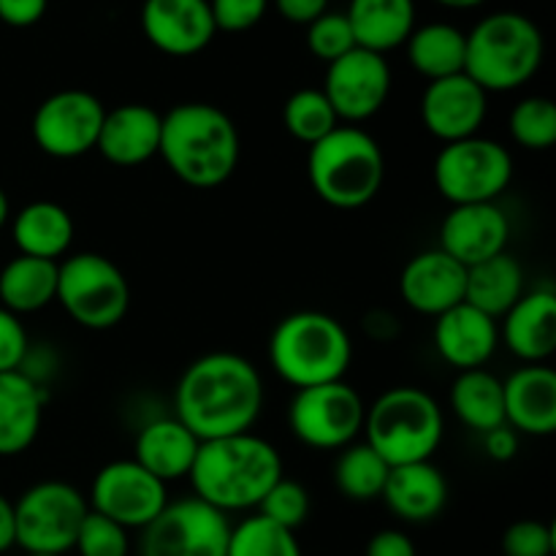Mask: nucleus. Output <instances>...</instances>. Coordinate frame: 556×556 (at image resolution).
I'll return each instance as SVG.
<instances>
[{"instance_id": "473e14b6", "label": "nucleus", "mask_w": 556, "mask_h": 556, "mask_svg": "<svg viewBox=\"0 0 556 556\" xmlns=\"http://www.w3.org/2000/svg\"><path fill=\"white\" fill-rule=\"evenodd\" d=\"M391 467L367 443H351L334 462V486L353 503H372L383 494Z\"/></svg>"}, {"instance_id": "393cba45", "label": "nucleus", "mask_w": 556, "mask_h": 556, "mask_svg": "<svg viewBox=\"0 0 556 556\" xmlns=\"http://www.w3.org/2000/svg\"><path fill=\"white\" fill-rule=\"evenodd\" d=\"M391 514L407 525L438 519L448 505V481L434 462L391 467L383 494Z\"/></svg>"}, {"instance_id": "c9c22d12", "label": "nucleus", "mask_w": 556, "mask_h": 556, "mask_svg": "<svg viewBox=\"0 0 556 556\" xmlns=\"http://www.w3.org/2000/svg\"><path fill=\"white\" fill-rule=\"evenodd\" d=\"M510 139L532 152L548 150L556 144V103L552 98H521L508 117Z\"/></svg>"}, {"instance_id": "f03ea898", "label": "nucleus", "mask_w": 556, "mask_h": 556, "mask_svg": "<svg viewBox=\"0 0 556 556\" xmlns=\"http://www.w3.org/2000/svg\"><path fill=\"white\" fill-rule=\"evenodd\" d=\"M242 155L237 123L215 103H177L163 114L157 157L195 190L220 188L233 177Z\"/></svg>"}, {"instance_id": "37998d69", "label": "nucleus", "mask_w": 556, "mask_h": 556, "mask_svg": "<svg viewBox=\"0 0 556 556\" xmlns=\"http://www.w3.org/2000/svg\"><path fill=\"white\" fill-rule=\"evenodd\" d=\"M49 0H0V22L9 27H33L47 14Z\"/></svg>"}, {"instance_id": "c85d7f7f", "label": "nucleus", "mask_w": 556, "mask_h": 556, "mask_svg": "<svg viewBox=\"0 0 556 556\" xmlns=\"http://www.w3.org/2000/svg\"><path fill=\"white\" fill-rule=\"evenodd\" d=\"M525 293V269L508 250L467 269L465 302L489 318H503Z\"/></svg>"}, {"instance_id": "9b49d317", "label": "nucleus", "mask_w": 556, "mask_h": 556, "mask_svg": "<svg viewBox=\"0 0 556 556\" xmlns=\"http://www.w3.org/2000/svg\"><path fill=\"white\" fill-rule=\"evenodd\" d=\"M362 394L345 380L299 389L288 405V429L302 445L315 451H342L356 443L364 429Z\"/></svg>"}, {"instance_id": "58836bf2", "label": "nucleus", "mask_w": 556, "mask_h": 556, "mask_svg": "<svg viewBox=\"0 0 556 556\" xmlns=\"http://www.w3.org/2000/svg\"><path fill=\"white\" fill-rule=\"evenodd\" d=\"M74 552H79V556H128L130 535L125 527L117 525V521L90 510L87 519L81 521Z\"/></svg>"}, {"instance_id": "5701e85b", "label": "nucleus", "mask_w": 556, "mask_h": 556, "mask_svg": "<svg viewBox=\"0 0 556 556\" xmlns=\"http://www.w3.org/2000/svg\"><path fill=\"white\" fill-rule=\"evenodd\" d=\"M500 324V345L525 364H546L556 353V293L538 288L525 293Z\"/></svg>"}, {"instance_id": "49530a36", "label": "nucleus", "mask_w": 556, "mask_h": 556, "mask_svg": "<svg viewBox=\"0 0 556 556\" xmlns=\"http://www.w3.org/2000/svg\"><path fill=\"white\" fill-rule=\"evenodd\" d=\"M275 5L282 20L293 25H309L329 11V0H275Z\"/></svg>"}, {"instance_id": "c756f323", "label": "nucleus", "mask_w": 556, "mask_h": 556, "mask_svg": "<svg viewBox=\"0 0 556 556\" xmlns=\"http://www.w3.org/2000/svg\"><path fill=\"white\" fill-rule=\"evenodd\" d=\"M60 261L16 255L0 269V307L14 315L41 313L58 296Z\"/></svg>"}, {"instance_id": "4c0bfd02", "label": "nucleus", "mask_w": 556, "mask_h": 556, "mask_svg": "<svg viewBox=\"0 0 556 556\" xmlns=\"http://www.w3.org/2000/svg\"><path fill=\"white\" fill-rule=\"evenodd\" d=\"M307 49L313 58L324 60L326 65L340 60L351 49H356V38H353L351 22L345 14L337 11H326L318 20L307 25Z\"/></svg>"}, {"instance_id": "a18cd8bd", "label": "nucleus", "mask_w": 556, "mask_h": 556, "mask_svg": "<svg viewBox=\"0 0 556 556\" xmlns=\"http://www.w3.org/2000/svg\"><path fill=\"white\" fill-rule=\"evenodd\" d=\"M483 451H486L489 459L494 462L516 459V454H519V434H516L508 424H503V427L483 434Z\"/></svg>"}, {"instance_id": "f257e3e1", "label": "nucleus", "mask_w": 556, "mask_h": 556, "mask_svg": "<svg viewBox=\"0 0 556 556\" xmlns=\"http://www.w3.org/2000/svg\"><path fill=\"white\" fill-rule=\"evenodd\" d=\"M261 410V372L248 358L231 351H215L195 358L174 389V418H179L201 443L253 432Z\"/></svg>"}, {"instance_id": "aec40b11", "label": "nucleus", "mask_w": 556, "mask_h": 556, "mask_svg": "<svg viewBox=\"0 0 556 556\" xmlns=\"http://www.w3.org/2000/svg\"><path fill=\"white\" fill-rule=\"evenodd\" d=\"M434 351L448 367L467 372L492 362L500 348V324L467 302L434 318Z\"/></svg>"}, {"instance_id": "a19ab883", "label": "nucleus", "mask_w": 556, "mask_h": 556, "mask_svg": "<svg viewBox=\"0 0 556 556\" xmlns=\"http://www.w3.org/2000/svg\"><path fill=\"white\" fill-rule=\"evenodd\" d=\"M269 0H210L212 20L223 33L253 30L264 20Z\"/></svg>"}, {"instance_id": "3c124183", "label": "nucleus", "mask_w": 556, "mask_h": 556, "mask_svg": "<svg viewBox=\"0 0 556 556\" xmlns=\"http://www.w3.org/2000/svg\"><path fill=\"white\" fill-rule=\"evenodd\" d=\"M25 556H58V554H25Z\"/></svg>"}, {"instance_id": "ddd939ff", "label": "nucleus", "mask_w": 556, "mask_h": 556, "mask_svg": "<svg viewBox=\"0 0 556 556\" xmlns=\"http://www.w3.org/2000/svg\"><path fill=\"white\" fill-rule=\"evenodd\" d=\"M106 106L87 90H58L33 114V141L58 161H74L96 150Z\"/></svg>"}, {"instance_id": "09e8293b", "label": "nucleus", "mask_w": 556, "mask_h": 556, "mask_svg": "<svg viewBox=\"0 0 556 556\" xmlns=\"http://www.w3.org/2000/svg\"><path fill=\"white\" fill-rule=\"evenodd\" d=\"M434 3L445 5V9L462 11V9H476V5H483L486 0H434Z\"/></svg>"}, {"instance_id": "f3484780", "label": "nucleus", "mask_w": 556, "mask_h": 556, "mask_svg": "<svg viewBox=\"0 0 556 556\" xmlns=\"http://www.w3.org/2000/svg\"><path fill=\"white\" fill-rule=\"evenodd\" d=\"M141 30L168 58H193L217 36L210 0H144Z\"/></svg>"}, {"instance_id": "f704fd0d", "label": "nucleus", "mask_w": 556, "mask_h": 556, "mask_svg": "<svg viewBox=\"0 0 556 556\" xmlns=\"http://www.w3.org/2000/svg\"><path fill=\"white\" fill-rule=\"evenodd\" d=\"M226 556H304L296 532L275 525L266 516L253 514L231 525Z\"/></svg>"}, {"instance_id": "bb28decb", "label": "nucleus", "mask_w": 556, "mask_h": 556, "mask_svg": "<svg viewBox=\"0 0 556 556\" xmlns=\"http://www.w3.org/2000/svg\"><path fill=\"white\" fill-rule=\"evenodd\" d=\"M74 217L58 201H30L11 217V239L20 255L63 261L74 244Z\"/></svg>"}, {"instance_id": "0eeeda50", "label": "nucleus", "mask_w": 556, "mask_h": 556, "mask_svg": "<svg viewBox=\"0 0 556 556\" xmlns=\"http://www.w3.org/2000/svg\"><path fill=\"white\" fill-rule=\"evenodd\" d=\"M364 443L389 467L432 462L445 434L440 402L418 386L383 391L364 416Z\"/></svg>"}, {"instance_id": "f8f14e48", "label": "nucleus", "mask_w": 556, "mask_h": 556, "mask_svg": "<svg viewBox=\"0 0 556 556\" xmlns=\"http://www.w3.org/2000/svg\"><path fill=\"white\" fill-rule=\"evenodd\" d=\"M231 521L199 497L168 500L141 530V556H226Z\"/></svg>"}, {"instance_id": "2f4dec72", "label": "nucleus", "mask_w": 556, "mask_h": 556, "mask_svg": "<svg viewBox=\"0 0 556 556\" xmlns=\"http://www.w3.org/2000/svg\"><path fill=\"white\" fill-rule=\"evenodd\" d=\"M451 410L478 434H486L505 424V396L503 380L489 372L486 367L467 369L456 375L451 386Z\"/></svg>"}, {"instance_id": "20e7f679", "label": "nucleus", "mask_w": 556, "mask_h": 556, "mask_svg": "<svg viewBox=\"0 0 556 556\" xmlns=\"http://www.w3.org/2000/svg\"><path fill=\"white\" fill-rule=\"evenodd\" d=\"M353 362V340L334 315L299 309L286 315L269 337V364L293 389L345 380Z\"/></svg>"}, {"instance_id": "c03bdc74", "label": "nucleus", "mask_w": 556, "mask_h": 556, "mask_svg": "<svg viewBox=\"0 0 556 556\" xmlns=\"http://www.w3.org/2000/svg\"><path fill=\"white\" fill-rule=\"evenodd\" d=\"M364 556H418L416 543L402 530H380L369 538Z\"/></svg>"}, {"instance_id": "a878e982", "label": "nucleus", "mask_w": 556, "mask_h": 556, "mask_svg": "<svg viewBox=\"0 0 556 556\" xmlns=\"http://www.w3.org/2000/svg\"><path fill=\"white\" fill-rule=\"evenodd\" d=\"M199 448L201 440L179 418H155L136 434L134 459L168 486L190 476Z\"/></svg>"}, {"instance_id": "b1692460", "label": "nucleus", "mask_w": 556, "mask_h": 556, "mask_svg": "<svg viewBox=\"0 0 556 556\" xmlns=\"http://www.w3.org/2000/svg\"><path fill=\"white\" fill-rule=\"evenodd\" d=\"M47 391L25 369L0 372V456H20L41 432Z\"/></svg>"}, {"instance_id": "6ab92c4d", "label": "nucleus", "mask_w": 556, "mask_h": 556, "mask_svg": "<svg viewBox=\"0 0 556 556\" xmlns=\"http://www.w3.org/2000/svg\"><path fill=\"white\" fill-rule=\"evenodd\" d=\"M465 291L467 266H462L440 248L413 255L400 275L402 299L418 315L438 318L448 313L456 304L465 302Z\"/></svg>"}, {"instance_id": "de8ad7c7", "label": "nucleus", "mask_w": 556, "mask_h": 556, "mask_svg": "<svg viewBox=\"0 0 556 556\" xmlns=\"http://www.w3.org/2000/svg\"><path fill=\"white\" fill-rule=\"evenodd\" d=\"M16 546V527H14V503L5 494H0V554L11 552Z\"/></svg>"}, {"instance_id": "2eb2a0df", "label": "nucleus", "mask_w": 556, "mask_h": 556, "mask_svg": "<svg viewBox=\"0 0 556 556\" xmlns=\"http://www.w3.org/2000/svg\"><path fill=\"white\" fill-rule=\"evenodd\" d=\"M320 90L329 98L342 125H362L372 119L389 101L391 65L386 54L356 47L329 63Z\"/></svg>"}, {"instance_id": "ea45409f", "label": "nucleus", "mask_w": 556, "mask_h": 556, "mask_svg": "<svg viewBox=\"0 0 556 556\" xmlns=\"http://www.w3.org/2000/svg\"><path fill=\"white\" fill-rule=\"evenodd\" d=\"M556 535L554 527L546 521L525 519L516 521L503 535L505 556H554Z\"/></svg>"}, {"instance_id": "9d476101", "label": "nucleus", "mask_w": 556, "mask_h": 556, "mask_svg": "<svg viewBox=\"0 0 556 556\" xmlns=\"http://www.w3.org/2000/svg\"><path fill=\"white\" fill-rule=\"evenodd\" d=\"M90 514L87 497L65 481H41L14 503L16 546L25 554L74 552L81 521Z\"/></svg>"}, {"instance_id": "dca6fc26", "label": "nucleus", "mask_w": 556, "mask_h": 556, "mask_svg": "<svg viewBox=\"0 0 556 556\" xmlns=\"http://www.w3.org/2000/svg\"><path fill=\"white\" fill-rule=\"evenodd\" d=\"M489 112V92L467 74L429 81L421 96V123L443 144L481 134Z\"/></svg>"}, {"instance_id": "7c9ffc66", "label": "nucleus", "mask_w": 556, "mask_h": 556, "mask_svg": "<svg viewBox=\"0 0 556 556\" xmlns=\"http://www.w3.org/2000/svg\"><path fill=\"white\" fill-rule=\"evenodd\" d=\"M407 60L413 71L427 81L445 79V76L465 74L467 33H462L448 22H429L416 27L405 41Z\"/></svg>"}, {"instance_id": "412c9836", "label": "nucleus", "mask_w": 556, "mask_h": 556, "mask_svg": "<svg viewBox=\"0 0 556 556\" xmlns=\"http://www.w3.org/2000/svg\"><path fill=\"white\" fill-rule=\"evenodd\" d=\"M163 114L147 103H123L117 109H106L96 150L112 166L134 168L157 157L161 150Z\"/></svg>"}, {"instance_id": "6e6552de", "label": "nucleus", "mask_w": 556, "mask_h": 556, "mask_svg": "<svg viewBox=\"0 0 556 556\" xmlns=\"http://www.w3.org/2000/svg\"><path fill=\"white\" fill-rule=\"evenodd\" d=\"M54 302L81 329H114L130 309L128 277L106 255L74 253L58 264Z\"/></svg>"}, {"instance_id": "79ce46f5", "label": "nucleus", "mask_w": 556, "mask_h": 556, "mask_svg": "<svg viewBox=\"0 0 556 556\" xmlns=\"http://www.w3.org/2000/svg\"><path fill=\"white\" fill-rule=\"evenodd\" d=\"M27 351H30V340H27L20 315L0 307V372L25 369Z\"/></svg>"}, {"instance_id": "39448f33", "label": "nucleus", "mask_w": 556, "mask_h": 556, "mask_svg": "<svg viewBox=\"0 0 556 556\" xmlns=\"http://www.w3.org/2000/svg\"><path fill=\"white\" fill-rule=\"evenodd\" d=\"M307 179L313 193L334 210L367 206L386 182V155L362 125H340L309 147Z\"/></svg>"}, {"instance_id": "4be33fe9", "label": "nucleus", "mask_w": 556, "mask_h": 556, "mask_svg": "<svg viewBox=\"0 0 556 556\" xmlns=\"http://www.w3.org/2000/svg\"><path fill=\"white\" fill-rule=\"evenodd\" d=\"M505 424L516 434L552 438L556 432V372L548 364H525L503 380Z\"/></svg>"}, {"instance_id": "7ed1b4c3", "label": "nucleus", "mask_w": 556, "mask_h": 556, "mask_svg": "<svg viewBox=\"0 0 556 556\" xmlns=\"http://www.w3.org/2000/svg\"><path fill=\"white\" fill-rule=\"evenodd\" d=\"M193 497L220 514L258 508L282 478V456L266 438L253 432L204 440L190 470Z\"/></svg>"}, {"instance_id": "8fccbe9b", "label": "nucleus", "mask_w": 556, "mask_h": 556, "mask_svg": "<svg viewBox=\"0 0 556 556\" xmlns=\"http://www.w3.org/2000/svg\"><path fill=\"white\" fill-rule=\"evenodd\" d=\"M11 220V204H9V195H5V190L0 188V228L5 226V223Z\"/></svg>"}, {"instance_id": "a211bd4d", "label": "nucleus", "mask_w": 556, "mask_h": 556, "mask_svg": "<svg viewBox=\"0 0 556 556\" xmlns=\"http://www.w3.org/2000/svg\"><path fill=\"white\" fill-rule=\"evenodd\" d=\"M508 239L510 220L497 201L451 206L443 226H440V250L467 269L505 253Z\"/></svg>"}, {"instance_id": "1a4fd4ad", "label": "nucleus", "mask_w": 556, "mask_h": 556, "mask_svg": "<svg viewBox=\"0 0 556 556\" xmlns=\"http://www.w3.org/2000/svg\"><path fill=\"white\" fill-rule=\"evenodd\" d=\"M434 188L451 206L492 204L514 182V155L486 136L443 144L432 166Z\"/></svg>"}, {"instance_id": "423d86ee", "label": "nucleus", "mask_w": 556, "mask_h": 556, "mask_svg": "<svg viewBox=\"0 0 556 556\" xmlns=\"http://www.w3.org/2000/svg\"><path fill=\"white\" fill-rule=\"evenodd\" d=\"M543 54L546 41L530 16L497 11L467 33L465 74L486 92H510L535 79Z\"/></svg>"}, {"instance_id": "72a5a7b5", "label": "nucleus", "mask_w": 556, "mask_h": 556, "mask_svg": "<svg viewBox=\"0 0 556 556\" xmlns=\"http://www.w3.org/2000/svg\"><path fill=\"white\" fill-rule=\"evenodd\" d=\"M282 125H286L288 136H293L302 144L313 147L320 139H326L331 130L340 128L342 123L337 119L334 109H331L324 90H318V87H302L282 106Z\"/></svg>"}, {"instance_id": "4468645a", "label": "nucleus", "mask_w": 556, "mask_h": 556, "mask_svg": "<svg viewBox=\"0 0 556 556\" xmlns=\"http://www.w3.org/2000/svg\"><path fill=\"white\" fill-rule=\"evenodd\" d=\"M87 505L128 532L144 530L168 505V486L136 459H117L96 472Z\"/></svg>"}, {"instance_id": "cd10ccee", "label": "nucleus", "mask_w": 556, "mask_h": 556, "mask_svg": "<svg viewBox=\"0 0 556 556\" xmlns=\"http://www.w3.org/2000/svg\"><path fill=\"white\" fill-rule=\"evenodd\" d=\"M356 47L386 54L405 47L416 30V3L413 0H351L345 11Z\"/></svg>"}, {"instance_id": "e433bc0d", "label": "nucleus", "mask_w": 556, "mask_h": 556, "mask_svg": "<svg viewBox=\"0 0 556 556\" xmlns=\"http://www.w3.org/2000/svg\"><path fill=\"white\" fill-rule=\"evenodd\" d=\"M255 510H258L261 516H266L269 521H275V525L296 532L309 516V494L302 483L288 481V478L282 476L280 481L266 492V497L261 500V505Z\"/></svg>"}]
</instances>
